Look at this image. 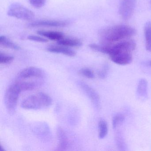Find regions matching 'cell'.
Here are the masks:
<instances>
[{"label":"cell","mask_w":151,"mask_h":151,"mask_svg":"<svg viewBox=\"0 0 151 151\" xmlns=\"http://www.w3.org/2000/svg\"><path fill=\"white\" fill-rule=\"evenodd\" d=\"M8 15L11 17L25 21L32 20L35 16L32 11L17 3L10 5L8 10Z\"/></svg>","instance_id":"4"},{"label":"cell","mask_w":151,"mask_h":151,"mask_svg":"<svg viewBox=\"0 0 151 151\" xmlns=\"http://www.w3.org/2000/svg\"><path fill=\"white\" fill-rule=\"evenodd\" d=\"M0 151H5L4 148L1 147V146H0Z\"/></svg>","instance_id":"26"},{"label":"cell","mask_w":151,"mask_h":151,"mask_svg":"<svg viewBox=\"0 0 151 151\" xmlns=\"http://www.w3.org/2000/svg\"><path fill=\"white\" fill-rule=\"evenodd\" d=\"M19 78L27 79L32 78H43L45 76L44 70L39 68L31 67L24 69L19 73Z\"/></svg>","instance_id":"9"},{"label":"cell","mask_w":151,"mask_h":151,"mask_svg":"<svg viewBox=\"0 0 151 151\" xmlns=\"http://www.w3.org/2000/svg\"><path fill=\"white\" fill-rule=\"evenodd\" d=\"M109 68L107 65H105L101 70L98 72V76L101 79H104L108 75Z\"/></svg>","instance_id":"24"},{"label":"cell","mask_w":151,"mask_h":151,"mask_svg":"<svg viewBox=\"0 0 151 151\" xmlns=\"http://www.w3.org/2000/svg\"><path fill=\"white\" fill-rule=\"evenodd\" d=\"M52 103V100L49 95L45 93L40 92L24 99L21 106L24 109L37 110L48 107Z\"/></svg>","instance_id":"2"},{"label":"cell","mask_w":151,"mask_h":151,"mask_svg":"<svg viewBox=\"0 0 151 151\" xmlns=\"http://www.w3.org/2000/svg\"><path fill=\"white\" fill-rule=\"evenodd\" d=\"M14 83L18 86L22 92L34 90L38 86L39 83L33 81H24L18 80L16 81Z\"/></svg>","instance_id":"13"},{"label":"cell","mask_w":151,"mask_h":151,"mask_svg":"<svg viewBox=\"0 0 151 151\" xmlns=\"http://www.w3.org/2000/svg\"><path fill=\"white\" fill-rule=\"evenodd\" d=\"M99 138L101 139L104 138L108 134V128L107 122L104 120H100L99 123Z\"/></svg>","instance_id":"18"},{"label":"cell","mask_w":151,"mask_h":151,"mask_svg":"<svg viewBox=\"0 0 151 151\" xmlns=\"http://www.w3.org/2000/svg\"><path fill=\"white\" fill-rule=\"evenodd\" d=\"M116 145H117L118 148H122V150H123V148H124V145L125 144L124 143L123 139L122 138V137L120 135H118L116 137Z\"/></svg>","instance_id":"25"},{"label":"cell","mask_w":151,"mask_h":151,"mask_svg":"<svg viewBox=\"0 0 151 151\" xmlns=\"http://www.w3.org/2000/svg\"><path fill=\"white\" fill-rule=\"evenodd\" d=\"M21 91L15 83L10 85L5 93L4 102L6 108L10 115L15 113L17 101Z\"/></svg>","instance_id":"3"},{"label":"cell","mask_w":151,"mask_h":151,"mask_svg":"<svg viewBox=\"0 0 151 151\" xmlns=\"http://www.w3.org/2000/svg\"><path fill=\"white\" fill-rule=\"evenodd\" d=\"M0 44L5 47L13 50L18 51L21 49L19 45L11 41L6 36H1L0 37Z\"/></svg>","instance_id":"17"},{"label":"cell","mask_w":151,"mask_h":151,"mask_svg":"<svg viewBox=\"0 0 151 151\" xmlns=\"http://www.w3.org/2000/svg\"><path fill=\"white\" fill-rule=\"evenodd\" d=\"M29 1L32 6L36 8H40L44 6L46 0H29Z\"/></svg>","instance_id":"22"},{"label":"cell","mask_w":151,"mask_h":151,"mask_svg":"<svg viewBox=\"0 0 151 151\" xmlns=\"http://www.w3.org/2000/svg\"><path fill=\"white\" fill-rule=\"evenodd\" d=\"M58 139H59V147L61 149H65L68 146V141L64 131L61 128L57 130Z\"/></svg>","instance_id":"16"},{"label":"cell","mask_w":151,"mask_h":151,"mask_svg":"<svg viewBox=\"0 0 151 151\" xmlns=\"http://www.w3.org/2000/svg\"><path fill=\"white\" fill-rule=\"evenodd\" d=\"M38 35L54 41H59L64 38V34L61 32L52 31L39 30L37 32Z\"/></svg>","instance_id":"12"},{"label":"cell","mask_w":151,"mask_h":151,"mask_svg":"<svg viewBox=\"0 0 151 151\" xmlns=\"http://www.w3.org/2000/svg\"><path fill=\"white\" fill-rule=\"evenodd\" d=\"M145 48L147 51L151 52V22L146 23L144 28Z\"/></svg>","instance_id":"15"},{"label":"cell","mask_w":151,"mask_h":151,"mask_svg":"<svg viewBox=\"0 0 151 151\" xmlns=\"http://www.w3.org/2000/svg\"><path fill=\"white\" fill-rule=\"evenodd\" d=\"M137 94L138 98L141 100H144L147 98V82L145 79L141 78L139 81Z\"/></svg>","instance_id":"11"},{"label":"cell","mask_w":151,"mask_h":151,"mask_svg":"<svg viewBox=\"0 0 151 151\" xmlns=\"http://www.w3.org/2000/svg\"><path fill=\"white\" fill-rule=\"evenodd\" d=\"M58 44L63 46L79 47L82 45V42L79 40L74 38H64L58 41Z\"/></svg>","instance_id":"14"},{"label":"cell","mask_w":151,"mask_h":151,"mask_svg":"<svg viewBox=\"0 0 151 151\" xmlns=\"http://www.w3.org/2000/svg\"><path fill=\"white\" fill-rule=\"evenodd\" d=\"M109 55L111 60L118 65H128L132 60V52L125 50H111Z\"/></svg>","instance_id":"5"},{"label":"cell","mask_w":151,"mask_h":151,"mask_svg":"<svg viewBox=\"0 0 151 151\" xmlns=\"http://www.w3.org/2000/svg\"><path fill=\"white\" fill-rule=\"evenodd\" d=\"M69 22L63 20H41L35 21L28 24L29 28L38 27H65L68 25Z\"/></svg>","instance_id":"8"},{"label":"cell","mask_w":151,"mask_h":151,"mask_svg":"<svg viewBox=\"0 0 151 151\" xmlns=\"http://www.w3.org/2000/svg\"><path fill=\"white\" fill-rule=\"evenodd\" d=\"M135 29L126 25H117L107 27L99 33L101 45H109L127 39L136 34Z\"/></svg>","instance_id":"1"},{"label":"cell","mask_w":151,"mask_h":151,"mask_svg":"<svg viewBox=\"0 0 151 151\" xmlns=\"http://www.w3.org/2000/svg\"><path fill=\"white\" fill-rule=\"evenodd\" d=\"M148 65H149L150 67H151V61H150L148 62Z\"/></svg>","instance_id":"27"},{"label":"cell","mask_w":151,"mask_h":151,"mask_svg":"<svg viewBox=\"0 0 151 151\" xmlns=\"http://www.w3.org/2000/svg\"><path fill=\"white\" fill-rule=\"evenodd\" d=\"M47 50L49 52L55 53L62 54L70 57L76 56V53L67 47L60 45H50L47 47Z\"/></svg>","instance_id":"10"},{"label":"cell","mask_w":151,"mask_h":151,"mask_svg":"<svg viewBox=\"0 0 151 151\" xmlns=\"http://www.w3.org/2000/svg\"><path fill=\"white\" fill-rule=\"evenodd\" d=\"M79 74L81 76L90 79L94 78L95 76L93 71L88 68H83L79 70Z\"/></svg>","instance_id":"20"},{"label":"cell","mask_w":151,"mask_h":151,"mask_svg":"<svg viewBox=\"0 0 151 151\" xmlns=\"http://www.w3.org/2000/svg\"><path fill=\"white\" fill-rule=\"evenodd\" d=\"M77 84L90 99L94 107L97 109H100L101 107L100 97L96 91L83 81H78Z\"/></svg>","instance_id":"6"},{"label":"cell","mask_w":151,"mask_h":151,"mask_svg":"<svg viewBox=\"0 0 151 151\" xmlns=\"http://www.w3.org/2000/svg\"><path fill=\"white\" fill-rule=\"evenodd\" d=\"M14 57L12 55L0 52V63L1 64H8L13 61Z\"/></svg>","instance_id":"21"},{"label":"cell","mask_w":151,"mask_h":151,"mask_svg":"<svg viewBox=\"0 0 151 151\" xmlns=\"http://www.w3.org/2000/svg\"><path fill=\"white\" fill-rule=\"evenodd\" d=\"M28 39L29 40L40 43H46L48 42V40L46 39L35 35H29L28 36Z\"/></svg>","instance_id":"23"},{"label":"cell","mask_w":151,"mask_h":151,"mask_svg":"<svg viewBox=\"0 0 151 151\" xmlns=\"http://www.w3.org/2000/svg\"><path fill=\"white\" fill-rule=\"evenodd\" d=\"M136 5V0H121L119 12L122 19H129L133 15Z\"/></svg>","instance_id":"7"},{"label":"cell","mask_w":151,"mask_h":151,"mask_svg":"<svg viewBox=\"0 0 151 151\" xmlns=\"http://www.w3.org/2000/svg\"><path fill=\"white\" fill-rule=\"evenodd\" d=\"M124 116L121 114H118L114 116L112 120L113 129H115L118 125L123 122L124 121Z\"/></svg>","instance_id":"19"}]
</instances>
